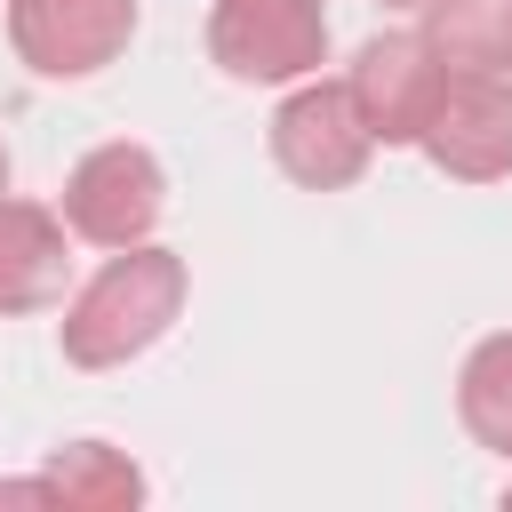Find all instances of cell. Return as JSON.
<instances>
[{
	"mask_svg": "<svg viewBox=\"0 0 512 512\" xmlns=\"http://www.w3.org/2000/svg\"><path fill=\"white\" fill-rule=\"evenodd\" d=\"M0 504H56V488H48V472H32V480H0Z\"/></svg>",
	"mask_w": 512,
	"mask_h": 512,
	"instance_id": "obj_12",
	"label": "cell"
},
{
	"mask_svg": "<svg viewBox=\"0 0 512 512\" xmlns=\"http://www.w3.org/2000/svg\"><path fill=\"white\" fill-rule=\"evenodd\" d=\"M440 72H448V64L424 48V32H376V40H360V56H352V72H344L360 128H368L376 144H416V136H424V112H432V96H440Z\"/></svg>",
	"mask_w": 512,
	"mask_h": 512,
	"instance_id": "obj_7",
	"label": "cell"
},
{
	"mask_svg": "<svg viewBox=\"0 0 512 512\" xmlns=\"http://www.w3.org/2000/svg\"><path fill=\"white\" fill-rule=\"evenodd\" d=\"M184 256L176 248H152V240H136V248H112L104 256V272L64 304V360L72 368H128L136 352H152L168 328H176V312H184Z\"/></svg>",
	"mask_w": 512,
	"mask_h": 512,
	"instance_id": "obj_1",
	"label": "cell"
},
{
	"mask_svg": "<svg viewBox=\"0 0 512 512\" xmlns=\"http://www.w3.org/2000/svg\"><path fill=\"white\" fill-rule=\"evenodd\" d=\"M0 192H8V144H0Z\"/></svg>",
	"mask_w": 512,
	"mask_h": 512,
	"instance_id": "obj_14",
	"label": "cell"
},
{
	"mask_svg": "<svg viewBox=\"0 0 512 512\" xmlns=\"http://www.w3.org/2000/svg\"><path fill=\"white\" fill-rule=\"evenodd\" d=\"M416 152L456 184L512 176V72H440Z\"/></svg>",
	"mask_w": 512,
	"mask_h": 512,
	"instance_id": "obj_5",
	"label": "cell"
},
{
	"mask_svg": "<svg viewBox=\"0 0 512 512\" xmlns=\"http://www.w3.org/2000/svg\"><path fill=\"white\" fill-rule=\"evenodd\" d=\"M504 504H512V480H504Z\"/></svg>",
	"mask_w": 512,
	"mask_h": 512,
	"instance_id": "obj_15",
	"label": "cell"
},
{
	"mask_svg": "<svg viewBox=\"0 0 512 512\" xmlns=\"http://www.w3.org/2000/svg\"><path fill=\"white\" fill-rule=\"evenodd\" d=\"M64 280H72L64 216L40 208V200H8L0 192V320L64 304Z\"/></svg>",
	"mask_w": 512,
	"mask_h": 512,
	"instance_id": "obj_8",
	"label": "cell"
},
{
	"mask_svg": "<svg viewBox=\"0 0 512 512\" xmlns=\"http://www.w3.org/2000/svg\"><path fill=\"white\" fill-rule=\"evenodd\" d=\"M376 8H424V0H376Z\"/></svg>",
	"mask_w": 512,
	"mask_h": 512,
	"instance_id": "obj_13",
	"label": "cell"
},
{
	"mask_svg": "<svg viewBox=\"0 0 512 512\" xmlns=\"http://www.w3.org/2000/svg\"><path fill=\"white\" fill-rule=\"evenodd\" d=\"M368 152H376V136L360 128L344 80H320V72H312V80H288V96H280V112H272V160H280L288 184H304V192H344V184H360Z\"/></svg>",
	"mask_w": 512,
	"mask_h": 512,
	"instance_id": "obj_3",
	"label": "cell"
},
{
	"mask_svg": "<svg viewBox=\"0 0 512 512\" xmlns=\"http://www.w3.org/2000/svg\"><path fill=\"white\" fill-rule=\"evenodd\" d=\"M456 416L488 456H512V328L480 336L456 368Z\"/></svg>",
	"mask_w": 512,
	"mask_h": 512,
	"instance_id": "obj_11",
	"label": "cell"
},
{
	"mask_svg": "<svg viewBox=\"0 0 512 512\" xmlns=\"http://www.w3.org/2000/svg\"><path fill=\"white\" fill-rule=\"evenodd\" d=\"M40 472L56 488V512H128V504H144V472L112 440H64Z\"/></svg>",
	"mask_w": 512,
	"mask_h": 512,
	"instance_id": "obj_10",
	"label": "cell"
},
{
	"mask_svg": "<svg viewBox=\"0 0 512 512\" xmlns=\"http://www.w3.org/2000/svg\"><path fill=\"white\" fill-rule=\"evenodd\" d=\"M416 16L448 72H512V0H424Z\"/></svg>",
	"mask_w": 512,
	"mask_h": 512,
	"instance_id": "obj_9",
	"label": "cell"
},
{
	"mask_svg": "<svg viewBox=\"0 0 512 512\" xmlns=\"http://www.w3.org/2000/svg\"><path fill=\"white\" fill-rule=\"evenodd\" d=\"M136 40V0H8V48L40 80H88Z\"/></svg>",
	"mask_w": 512,
	"mask_h": 512,
	"instance_id": "obj_6",
	"label": "cell"
},
{
	"mask_svg": "<svg viewBox=\"0 0 512 512\" xmlns=\"http://www.w3.org/2000/svg\"><path fill=\"white\" fill-rule=\"evenodd\" d=\"M160 208H168V176H160V160L144 152V144H96V152H80L72 160V176H64V232H80L88 248H136V240H152V224H160Z\"/></svg>",
	"mask_w": 512,
	"mask_h": 512,
	"instance_id": "obj_4",
	"label": "cell"
},
{
	"mask_svg": "<svg viewBox=\"0 0 512 512\" xmlns=\"http://www.w3.org/2000/svg\"><path fill=\"white\" fill-rule=\"evenodd\" d=\"M208 56L232 80H312L328 64V0H216L208 8Z\"/></svg>",
	"mask_w": 512,
	"mask_h": 512,
	"instance_id": "obj_2",
	"label": "cell"
}]
</instances>
